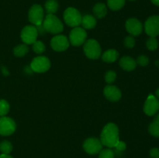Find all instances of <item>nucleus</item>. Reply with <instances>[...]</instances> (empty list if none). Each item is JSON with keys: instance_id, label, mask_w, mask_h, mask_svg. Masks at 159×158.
I'll return each mask as SVG.
<instances>
[{"instance_id": "obj_41", "label": "nucleus", "mask_w": 159, "mask_h": 158, "mask_svg": "<svg viewBox=\"0 0 159 158\" xmlns=\"http://www.w3.org/2000/svg\"><path fill=\"white\" fill-rule=\"evenodd\" d=\"M130 1H134V0H130Z\"/></svg>"}, {"instance_id": "obj_6", "label": "nucleus", "mask_w": 159, "mask_h": 158, "mask_svg": "<svg viewBox=\"0 0 159 158\" xmlns=\"http://www.w3.org/2000/svg\"><path fill=\"white\" fill-rule=\"evenodd\" d=\"M28 19L29 21L34 26H39L42 24L44 19V13L42 6L38 4H35L31 6L28 12Z\"/></svg>"}, {"instance_id": "obj_10", "label": "nucleus", "mask_w": 159, "mask_h": 158, "mask_svg": "<svg viewBox=\"0 0 159 158\" xmlns=\"http://www.w3.org/2000/svg\"><path fill=\"white\" fill-rule=\"evenodd\" d=\"M16 128V125L13 119L6 116L0 117V135L10 136L15 132Z\"/></svg>"}, {"instance_id": "obj_28", "label": "nucleus", "mask_w": 159, "mask_h": 158, "mask_svg": "<svg viewBox=\"0 0 159 158\" xmlns=\"http://www.w3.org/2000/svg\"><path fill=\"white\" fill-rule=\"evenodd\" d=\"M9 111V104L6 100H0V116H5Z\"/></svg>"}, {"instance_id": "obj_21", "label": "nucleus", "mask_w": 159, "mask_h": 158, "mask_svg": "<svg viewBox=\"0 0 159 158\" xmlns=\"http://www.w3.org/2000/svg\"><path fill=\"white\" fill-rule=\"evenodd\" d=\"M107 5L111 10L117 11L124 7L125 0H107Z\"/></svg>"}, {"instance_id": "obj_13", "label": "nucleus", "mask_w": 159, "mask_h": 158, "mask_svg": "<svg viewBox=\"0 0 159 158\" xmlns=\"http://www.w3.org/2000/svg\"><path fill=\"white\" fill-rule=\"evenodd\" d=\"M69 40L65 36L57 35L52 38L51 41V46L54 50L57 52L66 50L69 46Z\"/></svg>"}, {"instance_id": "obj_11", "label": "nucleus", "mask_w": 159, "mask_h": 158, "mask_svg": "<svg viewBox=\"0 0 159 158\" xmlns=\"http://www.w3.org/2000/svg\"><path fill=\"white\" fill-rule=\"evenodd\" d=\"M102 144L100 139L95 137H91L87 139L83 143L84 150L87 153L91 155H95L99 153L102 150Z\"/></svg>"}, {"instance_id": "obj_3", "label": "nucleus", "mask_w": 159, "mask_h": 158, "mask_svg": "<svg viewBox=\"0 0 159 158\" xmlns=\"http://www.w3.org/2000/svg\"><path fill=\"white\" fill-rule=\"evenodd\" d=\"M84 53L88 58L96 60L98 59L102 54V49L98 43L94 39H90L85 42L84 44Z\"/></svg>"}, {"instance_id": "obj_15", "label": "nucleus", "mask_w": 159, "mask_h": 158, "mask_svg": "<svg viewBox=\"0 0 159 158\" xmlns=\"http://www.w3.org/2000/svg\"><path fill=\"white\" fill-rule=\"evenodd\" d=\"M103 94L108 100L111 102H117L121 98V91L114 85H107L104 88Z\"/></svg>"}, {"instance_id": "obj_35", "label": "nucleus", "mask_w": 159, "mask_h": 158, "mask_svg": "<svg viewBox=\"0 0 159 158\" xmlns=\"http://www.w3.org/2000/svg\"><path fill=\"white\" fill-rule=\"evenodd\" d=\"M2 71L4 75H8V74H9V71H7V69H6L5 67H2Z\"/></svg>"}, {"instance_id": "obj_31", "label": "nucleus", "mask_w": 159, "mask_h": 158, "mask_svg": "<svg viewBox=\"0 0 159 158\" xmlns=\"http://www.w3.org/2000/svg\"><path fill=\"white\" fill-rule=\"evenodd\" d=\"M135 45V39L133 36H128L124 40V46L127 48H133Z\"/></svg>"}, {"instance_id": "obj_25", "label": "nucleus", "mask_w": 159, "mask_h": 158, "mask_svg": "<svg viewBox=\"0 0 159 158\" xmlns=\"http://www.w3.org/2000/svg\"><path fill=\"white\" fill-rule=\"evenodd\" d=\"M146 46H147L148 49L149 50L153 51L158 49V40L156 39V37H150V38L147 40Z\"/></svg>"}, {"instance_id": "obj_5", "label": "nucleus", "mask_w": 159, "mask_h": 158, "mask_svg": "<svg viewBox=\"0 0 159 158\" xmlns=\"http://www.w3.org/2000/svg\"><path fill=\"white\" fill-rule=\"evenodd\" d=\"M87 38V33L85 29L82 27H74V29L70 32L69 34V43L71 45L79 46L85 43Z\"/></svg>"}, {"instance_id": "obj_2", "label": "nucleus", "mask_w": 159, "mask_h": 158, "mask_svg": "<svg viewBox=\"0 0 159 158\" xmlns=\"http://www.w3.org/2000/svg\"><path fill=\"white\" fill-rule=\"evenodd\" d=\"M46 32L53 34H58L64 29L63 23L54 14H48L42 23Z\"/></svg>"}, {"instance_id": "obj_30", "label": "nucleus", "mask_w": 159, "mask_h": 158, "mask_svg": "<svg viewBox=\"0 0 159 158\" xmlns=\"http://www.w3.org/2000/svg\"><path fill=\"white\" fill-rule=\"evenodd\" d=\"M136 63L139 64L141 67H145L148 64L149 59L147 56L145 55H141L138 57L136 60Z\"/></svg>"}, {"instance_id": "obj_16", "label": "nucleus", "mask_w": 159, "mask_h": 158, "mask_svg": "<svg viewBox=\"0 0 159 158\" xmlns=\"http://www.w3.org/2000/svg\"><path fill=\"white\" fill-rule=\"evenodd\" d=\"M119 64L121 68L127 71H134L137 67L136 60L132 58L131 57H128V56L123 57L120 60Z\"/></svg>"}, {"instance_id": "obj_36", "label": "nucleus", "mask_w": 159, "mask_h": 158, "mask_svg": "<svg viewBox=\"0 0 159 158\" xmlns=\"http://www.w3.org/2000/svg\"><path fill=\"white\" fill-rule=\"evenodd\" d=\"M0 158H12V157L11 156H9V154H3V153H2V154L0 155Z\"/></svg>"}, {"instance_id": "obj_39", "label": "nucleus", "mask_w": 159, "mask_h": 158, "mask_svg": "<svg viewBox=\"0 0 159 158\" xmlns=\"http://www.w3.org/2000/svg\"><path fill=\"white\" fill-rule=\"evenodd\" d=\"M155 94H156V97L159 99V88L155 91Z\"/></svg>"}, {"instance_id": "obj_14", "label": "nucleus", "mask_w": 159, "mask_h": 158, "mask_svg": "<svg viewBox=\"0 0 159 158\" xmlns=\"http://www.w3.org/2000/svg\"><path fill=\"white\" fill-rule=\"evenodd\" d=\"M126 29L131 36H139L143 31L142 23L136 18L128 19L126 22Z\"/></svg>"}, {"instance_id": "obj_40", "label": "nucleus", "mask_w": 159, "mask_h": 158, "mask_svg": "<svg viewBox=\"0 0 159 158\" xmlns=\"http://www.w3.org/2000/svg\"><path fill=\"white\" fill-rule=\"evenodd\" d=\"M155 65H156V66L158 67V68H159V60H156V61H155Z\"/></svg>"}, {"instance_id": "obj_29", "label": "nucleus", "mask_w": 159, "mask_h": 158, "mask_svg": "<svg viewBox=\"0 0 159 158\" xmlns=\"http://www.w3.org/2000/svg\"><path fill=\"white\" fill-rule=\"evenodd\" d=\"M116 77V74L115 71H107V74L105 75V80L107 81V83L108 84H112L113 82L115 81Z\"/></svg>"}, {"instance_id": "obj_18", "label": "nucleus", "mask_w": 159, "mask_h": 158, "mask_svg": "<svg viewBox=\"0 0 159 158\" xmlns=\"http://www.w3.org/2000/svg\"><path fill=\"white\" fill-rule=\"evenodd\" d=\"M119 57V53L114 49H110L102 54V59L107 63H113L116 61Z\"/></svg>"}, {"instance_id": "obj_7", "label": "nucleus", "mask_w": 159, "mask_h": 158, "mask_svg": "<svg viewBox=\"0 0 159 158\" xmlns=\"http://www.w3.org/2000/svg\"><path fill=\"white\" fill-rule=\"evenodd\" d=\"M30 67L34 72L43 73L50 69L51 62L48 57H44V56H39V57L34 58Z\"/></svg>"}, {"instance_id": "obj_17", "label": "nucleus", "mask_w": 159, "mask_h": 158, "mask_svg": "<svg viewBox=\"0 0 159 158\" xmlns=\"http://www.w3.org/2000/svg\"><path fill=\"white\" fill-rule=\"evenodd\" d=\"M83 29H93L96 26V19L92 15H85L82 17V21H81Z\"/></svg>"}, {"instance_id": "obj_1", "label": "nucleus", "mask_w": 159, "mask_h": 158, "mask_svg": "<svg viewBox=\"0 0 159 158\" xmlns=\"http://www.w3.org/2000/svg\"><path fill=\"white\" fill-rule=\"evenodd\" d=\"M119 140V129L117 125L112 122L106 125L100 135V141L102 145L109 148H113Z\"/></svg>"}, {"instance_id": "obj_9", "label": "nucleus", "mask_w": 159, "mask_h": 158, "mask_svg": "<svg viewBox=\"0 0 159 158\" xmlns=\"http://www.w3.org/2000/svg\"><path fill=\"white\" fill-rule=\"evenodd\" d=\"M22 40L25 44H33L34 42L37 41L38 37V32L35 26H26L22 29L20 34Z\"/></svg>"}, {"instance_id": "obj_4", "label": "nucleus", "mask_w": 159, "mask_h": 158, "mask_svg": "<svg viewBox=\"0 0 159 158\" xmlns=\"http://www.w3.org/2000/svg\"><path fill=\"white\" fill-rule=\"evenodd\" d=\"M82 15L75 8L69 7L64 12V20L67 25L71 27H77L81 24Z\"/></svg>"}, {"instance_id": "obj_32", "label": "nucleus", "mask_w": 159, "mask_h": 158, "mask_svg": "<svg viewBox=\"0 0 159 158\" xmlns=\"http://www.w3.org/2000/svg\"><path fill=\"white\" fill-rule=\"evenodd\" d=\"M126 147H127V145H126L124 141H120L119 140V142L116 143V147L114 148H116V150L119 152H122L124 150H126Z\"/></svg>"}, {"instance_id": "obj_24", "label": "nucleus", "mask_w": 159, "mask_h": 158, "mask_svg": "<svg viewBox=\"0 0 159 158\" xmlns=\"http://www.w3.org/2000/svg\"><path fill=\"white\" fill-rule=\"evenodd\" d=\"M148 131L152 136L159 137V122L153 120V122L149 125Z\"/></svg>"}, {"instance_id": "obj_33", "label": "nucleus", "mask_w": 159, "mask_h": 158, "mask_svg": "<svg viewBox=\"0 0 159 158\" xmlns=\"http://www.w3.org/2000/svg\"><path fill=\"white\" fill-rule=\"evenodd\" d=\"M150 156L152 158H159V149L154 147L150 150Z\"/></svg>"}, {"instance_id": "obj_19", "label": "nucleus", "mask_w": 159, "mask_h": 158, "mask_svg": "<svg viewBox=\"0 0 159 158\" xmlns=\"http://www.w3.org/2000/svg\"><path fill=\"white\" fill-rule=\"evenodd\" d=\"M93 13L98 19H102L107 14V8L104 3H97L93 7Z\"/></svg>"}, {"instance_id": "obj_26", "label": "nucleus", "mask_w": 159, "mask_h": 158, "mask_svg": "<svg viewBox=\"0 0 159 158\" xmlns=\"http://www.w3.org/2000/svg\"><path fill=\"white\" fill-rule=\"evenodd\" d=\"M45 49H46L45 45L43 44L41 41L37 40V41L34 42V43H33V50H34L36 54H42V53L44 52Z\"/></svg>"}, {"instance_id": "obj_37", "label": "nucleus", "mask_w": 159, "mask_h": 158, "mask_svg": "<svg viewBox=\"0 0 159 158\" xmlns=\"http://www.w3.org/2000/svg\"><path fill=\"white\" fill-rule=\"evenodd\" d=\"M154 121H156V122H159V113L155 115V118H154Z\"/></svg>"}, {"instance_id": "obj_12", "label": "nucleus", "mask_w": 159, "mask_h": 158, "mask_svg": "<svg viewBox=\"0 0 159 158\" xmlns=\"http://www.w3.org/2000/svg\"><path fill=\"white\" fill-rule=\"evenodd\" d=\"M159 111V99L152 94L148 97L144 105V112L147 116H153Z\"/></svg>"}, {"instance_id": "obj_27", "label": "nucleus", "mask_w": 159, "mask_h": 158, "mask_svg": "<svg viewBox=\"0 0 159 158\" xmlns=\"http://www.w3.org/2000/svg\"><path fill=\"white\" fill-rule=\"evenodd\" d=\"M115 153L110 148L104 149L99 152V158H114Z\"/></svg>"}, {"instance_id": "obj_38", "label": "nucleus", "mask_w": 159, "mask_h": 158, "mask_svg": "<svg viewBox=\"0 0 159 158\" xmlns=\"http://www.w3.org/2000/svg\"><path fill=\"white\" fill-rule=\"evenodd\" d=\"M151 1H152V2L153 3L154 5L159 6V0H151Z\"/></svg>"}, {"instance_id": "obj_22", "label": "nucleus", "mask_w": 159, "mask_h": 158, "mask_svg": "<svg viewBox=\"0 0 159 158\" xmlns=\"http://www.w3.org/2000/svg\"><path fill=\"white\" fill-rule=\"evenodd\" d=\"M29 51V47H28L27 44H20L18 46H16L13 49V54L16 57H23L26 55Z\"/></svg>"}, {"instance_id": "obj_34", "label": "nucleus", "mask_w": 159, "mask_h": 158, "mask_svg": "<svg viewBox=\"0 0 159 158\" xmlns=\"http://www.w3.org/2000/svg\"><path fill=\"white\" fill-rule=\"evenodd\" d=\"M35 26L37 29V32H38V35L39 34H40V35H43L44 33L46 32V30L44 29V28H43V25L42 24L39 25V26Z\"/></svg>"}, {"instance_id": "obj_20", "label": "nucleus", "mask_w": 159, "mask_h": 158, "mask_svg": "<svg viewBox=\"0 0 159 158\" xmlns=\"http://www.w3.org/2000/svg\"><path fill=\"white\" fill-rule=\"evenodd\" d=\"M45 9L48 14H54L58 9V2L56 0H48L45 2Z\"/></svg>"}, {"instance_id": "obj_23", "label": "nucleus", "mask_w": 159, "mask_h": 158, "mask_svg": "<svg viewBox=\"0 0 159 158\" xmlns=\"http://www.w3.org/2000/svg\"><path fill=\"white\" fill-rule=\"evenodd\" d=\"M12 150V145L10 142L4 140L0 143V151L3 154H9Z\"/></svg>"}, {"instance_id": "obj_8", "label": "nucleus", "mask_w": 159, "mask_h": 158, "mask_svg": "<svg viewBox=\"0 0 159 158\" xmlns=\"http://www.w3.org/2000/svg\"><path fill=\"white\" fill-rule=\"evenodd\" d=\"M144 30L150 37L159 35V15H152L148 18L144 23Z\"/></svg>"}]
</instances>
